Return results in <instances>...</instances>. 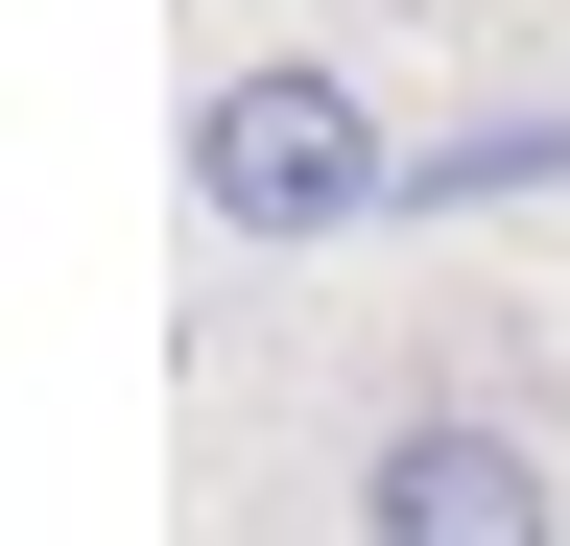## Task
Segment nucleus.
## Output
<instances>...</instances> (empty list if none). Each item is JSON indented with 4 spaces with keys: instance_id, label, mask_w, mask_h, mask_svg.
<instances>
[{
    "instance_id": "nucleus-1",
    "label": "nucleus",
    "mask_w": 570,
    "mask_h": 546,
    "mask_svg": "<svg viewBox=\"0 0 570 546\" xmlns=\"http://www.w3.org/2000/svg\"><path fill=\"white\" fill-rule=\"evenodd\" d=\"M190 215L238 261H333V238L404 215V143H381V96H356L333 48H238V72L190 96Z\"/></svg>"
},
{
    "instance_id": "nucleus-2",
    "label": "nucleus",
    "mask_w": 570,
    "mask_h": 546,
    "mask_svg": "<svg viewBox=\"0 0 570 546\" xmlns=\"http://www.w3.org/2000/svg\"><path fill=\"white\" fill-rule=\"evenodd\" d=\"M356 546H570V475L499 428V404H404L356 451Z\"/></svg>"
},
{
    "instance_id": "nucleus-3",
    "label": "nucleus",
    "mask_w": 570,
    "mask_h": 546,
    "mask_svg": "<svg viewBox=\"0 0 570 546\" xmlns=\"http://www.w3.org/2000/svg\"><path fill=\"white\" fill-rule=\"evenodd\" d=\"M570 119H475V143H404V215H475V190H547Z\"/></svg>"
}]
</instances>
